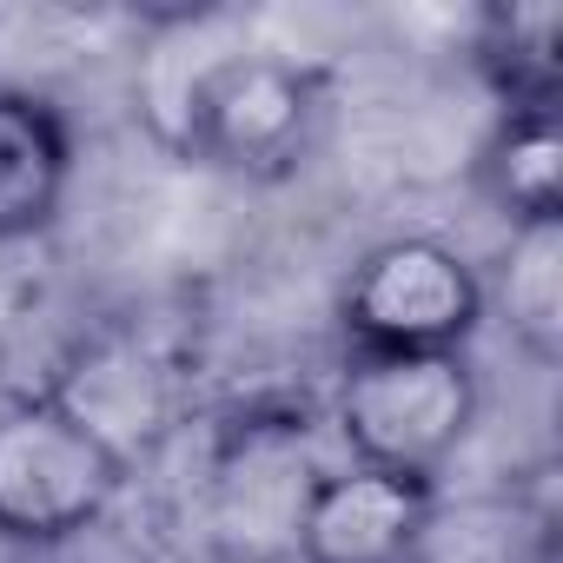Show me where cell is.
<instances>
[{
	"label": "cell",
	"instance_id": "cell-1",
	"mask_svg": "<svg viewBox=\"0 0 563 563\" xmlns=\"http://www.w3.org/2000/svg\"><path fill=\"white\" fill-rule=\"evenodd\" d=\"M325 477L319 464V431L312 411L292 398H258L232 411L199 471V537L212 563H292L299 517L312 484Z\"/></svg>",
	"mask_w": 563,
	"mask_h": 563
},
{
	"label": "cell",
	"instance_id": "cell-2",
	"mask_svg": "<svg viewBox=\"0 0 563 563\" xmlns=\"http://www.w3.org/2000/svg\"><path fill=\"white\" fill-rule=\"evenodd\" d=\"M477 424V372L464 352H345L332 385V431L345 464L431 477Z\"/></svg>",
	"mask_w": 563,
	"mask_h": 563
},
{
	"label": "cell",
	"instance_id": "cell-3",
	"mask_svg": "<svg viewBox=\"0 0 563 563\" xmlns=\"http://www.w3.org/2000/svg\"><path fill=\"white\" fill-rule=\"evenodd\" d=\"M173 113H179L173 140L199 166L272 186L306 166L325 113V87L312 67L286 54H219L179 87Z\"/></svg>",
	"mask_w": 563,
	"mask_h": 563
},
{
	"label": "cell",
	"instance_id": "cell-4",
	"mask_svg": "<svg viewBox=\"0 0 563 563\" xmlns=\"http://www.w3.org/2000/svg\"><path fill=\"white\" fill-rule=\"evenodd\" d=\"M126 490V457L54 391L0 411V543L87 537Z\"/></svg>",
	"mask_w": 563,
	"mask_h": 563
},
{
	"label": "cell",
	"instance_id": "cell-5",
	"mask_svg": "<svg viewBox=\"0 0 563 563\" xmlns=\"http://www.w3.org/2000/svg\"><path fill=\"white\" fill-rule=\"evenodd\" d=\"M339 325L352 352H464L484 325V278L457 245L405 232L352 265Z\"/></svg>",
	"mask_w": 563,
	"mask_h": 563
},
{
	"label": "cell",
	"instance_id": "cell-6",
	"mask_svg": "<svg viewBox=\"0 0 563 563\" xmlns=\"http://www.w3.org/2000/svg\"><path fill=\"white\" fill-rule=\"evenodd\" d=\"M431 510H438L431 477L339 464L306 497L292 563H418Z\"/></svg>",
	"mask_w": 563,
	"mask_h": 563
},
{
	"label": "cell",
	"instance_id": "cell-7",
	"mask_svg": "<svg viewBox=\"0 0 563 563\" xmlns=\"http://www.w3.org/2000/svg\"><path fill=\"white\" fill-rule=\"evenodd\" d=\"M74 186V133L54 100L0 87V245L47 232Z\"/></svg>",
	"mask_w": 563,
	"mask_h": 563
},
{
	"label": "cell",
	"instance_id": "cell-8",
	"mask_svg": "<svg viewBox=\"0 0 563 563\" xmlns=\"http://www.w3.org/2000/svg\"><path fill=\"white\" fill-rule=\"evenodd\" d=\"M490 306H497L510 345L530 365H556L563 358V219L510 225L497 278L484 286V312Z\"/></svg>",
	"mask_w": 563,
	"mask_h": 563
},
{
	"label": "cell",
	"instance_id": "cell-9",
	"mask_svg": "<svg viewBox=\"0 0 563 563\" xmlns=\"http://www.w3.org/2000/svg\"><path fill=\"white\" fill-rule=\"evenodd\" d=\"M477 74L497 93V113H530L563 100V8L510 0L477 14Z\"/></svg>",
	"mask_w": 563,
	"mask_h": 563
},
{
	"label": "cell",
	"instance_id": "cell-10",
	"mask_svg": "<svg viewBox=\"0 0 563 563\" xmlns=\"http://www.w3.org/2000/svg\"><path fill=\"white\" fill-rule=\"evenodd\" d=\"M477 186L510 225L563 219V113H497L490 140L477 146Z\"/></svg>",
	"mask_w": 563,
	"mask_h": 563
}]
</instances>
